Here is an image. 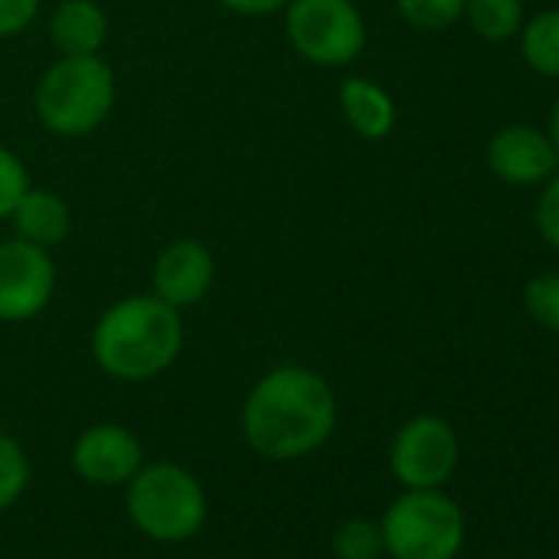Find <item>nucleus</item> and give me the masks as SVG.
<instances>
[{
	"label": "nucleus",
	"instance_id": "1",
	"mask_svg": "<svg viewBox=\"0 0 559 559\" xmlns=\"http://www.w3.org/2000/svg\"><path fill=\"white\" fill-rule=\"evenodd\" d=\"M247 444L270 461H294L323 448L336 428V395L307 366L270 369L240 412Z\"/></svg>",
	"mask_w": 559,
	"mask_h": 559
},
{
	"label": "nucleus",
	"instance_id": "2",
	"mask_svg": "<svg viewBox=\"0 0 559 559\" xmlns=\"http://www.w3.org/2000/svg\"><path fill=\"white\" fill-rule=\"evenodd\" d=\"M185 346L181 310L155 294L112 304L93 326V359L119 382H148L175 366Z\"/></svg>",
	"mask_w": 559,
	"mask_h": 559
},
{
	"label": "nucleus",
	"instance_id": "3",
	"mask_svg": "<svg viewBox=\"0 0 559 559\" xmlns=\"http://www.w3.org/2000/svg\"><path fill=\"white\" fill-rule=\"evenodd\" d=\"M116 106V73L103 57H60L34 90V109L47 132L83 139Z\"/></svg>",
	"mask_w": 559,
	"mask_h": 559
},
{
	"label": "nucleus",
	"instance_id": "4",
	"mask_svg": "<svg viewBox=\"0 0 559 559\" xmlns=\"http://www.w3.org/2000/svg\"><path fill=\"white\" fill-rule=\"evenodd\" d=\"M126 510L145 536L158 543H181L204 526L207 497L194 474L158 461L142 464L126 484Z\"/></svg>",
	"mask_w": 559,
	"mask_h": 559
},
{
	"label": "nucleus",
	"instance_id": "5",
	"mask_svg": "<svg viewBox=\"0 0 559 559\" xmlns=\"http://www.w3.org/2000/svg\"><path fill=\"white\" fill-rule=\"evenodd\" d=\"M382 539L392 559H454L464 546V510L438 490H405L385 510Z\"/></svg>",
	"mask_w": 559,
	"mask_h": 559
},
{
	"label": "nucleus",
	"instance_id": "6",
	"mask_svg": "<svg viewBox=\"0 0 559 559\" xmlns=\"http://www.w3.org/2000/svg\"><path fill=\"white\" fill-rule=\"evenodd\" d=\"M284 24L294 53L323 70L349 67L366 50V21L353 0H290Z\"/></svg>",
	"mask_w": 559,
	"mask_h": 559
},
{
	"label": "nucleus",
	"instance_id": "7",
	"mask_svg": "<svg viewBox=\"0 0 559 559\" xmlns=\"http://www.w3.org/2000/svg\"><path fill=\"white\" fill-rule=\"evenodd\" d=\"M392 474L405 490H438L451 480L461 461V441L451 421L438 415L408 418L392 438Z\"/></svg>",
	"mask_w": 559,
	"mask_h": 559
},
{
	"label": "nucleus",
	"instance_id": "8",
	"mask_svg": "<svg viewBox=\"0 0 559 559\" xmlns=\"http://www.w3.org/2000/svg\"><path fill=\"white\" fill-rule=\"evenodd\" d=\"M57 294V266L50 250L31 240L0 243V323H27L40 317Z\"/></svg>",
	"mask_w": 559,
	"mask_h": 559
},
{
	"label": "nucleus",
	"instance_id": "9",
	"mask_svg": "<svg viewBox=\"0 0 559 559\" xmlns=\"http://www.w3.org/2000/svg\"><path fill=\"white\" fill-rule=\"evenodd\" d=\"M214 276L217 263L211 247L194 237H178L152 263V294L175 310L198 307L211 294Z\"/></svg>",
	"mask_w": 559,
	"mask_h": 559
},
{
	"label": "nucleus",
	"instance_id": "10",
	"mask_svg": "<svg viewBox=\"0 0 559 559\" xmlns=\"http://www.w3.org/2000/svg\"><path fill=\"white\" fill-rule=\"evenodd\" d=\"M487 168L503 185L530 188V185H543L552 171H559V155L546 135V129L516 122V126H503L490 135Z\"/></svg>",
	"mask_w": 559,
	"mask_h": 559
},
{
	"label": "nucleus",
	"instance_id": "11",
	"mask_svg": "<svg viewBox=\"0 0 559 559\" xmlns=\"http://www.w3.org/2000/svg\"><path fill=\"white\" fill-rule=\"evenodd\" d=\"M142 467V444L122 425H93L73 444V471L99 487H119Z\"/></svg>",
	"mask_w": 559,
	"mask_h": 559
},
{
	"label": "nucleus",
	"instance_id": "12",
	"mask_svg": "<svg viewBox=\"0 0 559 559\" xmlns=\"http://www.w3.org/2000/svg\"><path fill=\"white\" fill-rule=\"evenodd\" d=\"M50 40L63 57H99L109 44V14L99 0H60L50 14Z\"/></svg>",
	"mask_w": 559,
	"mask_h": 559
},
{
	"label": "nucleus",
	"instance_id": "13",
	"mask_svg": "<svg viewBox=\"0 0 559 559\" xmlns=\"http://www.w3.org/2000/svg\"><path fill=\"white\" fill-rule=\"evenodd\" d=\"M340 109H343V119L349 122V129L366 142L389 139L399 122L392 93L369 76H349L340 86Z\"/></svg>",
	"mask_w": 559,
	"mask_h": 559
},
{
	"label": "nucleus",
	"instance_id": "14",
	"mask_svg": "<svg viewBox=\"0 0 559 559\" xmlns=\"http://www.w3.org/2000/svg\"><path fill=\"white\" fill-rule=\"evenodd\" d=\"M8 221L14 224L21 240H31V243H37L44 250L60 247L70 237V230H73L70 204L57 191L34 188V185L21 194V201L14 204Z\"/></svg>",
	"mask_w": 559,
	"mask_h": 559
},
{
	"label": "nucleus",
	"instance_id": "15",
	"mask_svg": "<svg viewBox=\"0 0 559 559\" xmlns=\"http://www.w3.org/2000/svg\"><path fill=\"white\" fill-rule=\"evenodd\" d=\"M516 37L523 63L546 80H559V8L539 11L536 17L523 21Z\"/></svg>",
	"mask_w": 559,
	"mask_h": 559
},
{
	"label": "nucleus",
	"instance_id": "16",
	"mask_svg": "<svg viewBox=\"0 0 559 559\" xmlns=\"http://www.w3.org/2000/svg\"><path fill=\"white\" fill-rule=\"evenodd\" d=\"M464 21L487 44H507L523 27V0H467Z\"/></svg>",
	"mask_w": 559,
	"mask_h": 559
},
{
	"label": "nucleus",
	"instance_id": "17",
	"mask_svg": "<svg viewBox=\"0 0 559 559\" xmlns=\"http://www.w3.org/2000/svg\"><path fill=\"white\" fill-rule=\"evenodd\" d=\"M467 0H395L402 21L421 34H441L464 21Z\"/></svg>",
	"mask_w": 559,
	"mask_h": 559
},
{
	"label": "nucleus",
	"instance_id": "18",
	"mask_svg": "<svg viewBox=\"0 0 559 559\" xmlns=\"http://www.w3.org/2000/svg\"><path fill=\"white\" fill-rule=\"evenodd\" d=\"M333 552H336V559H379L385 552L382 523H376L369 516L346 520L333 536Z\"/></svg>",
	"mask_w": 559,
	"mask_h": 559
},
{
	"label": "nucleus",
	"instance_id": "19",
	"mask_svg": "<svg viewBox=\"0 0 559 559\" xmlns=\"http://www.w3.org/2000/svg\"><path fill=\"white\" fill-rule=\"evenodd\" d=\"M523 310L536 326L559 333V273H536L526 280Z\"/></svg>",
	"mask_w": 559,
	"mask_h": 559
},
{
	"label": "nucleus",
	"instance_id": "20",
	"mask_svg": "<svg viewBox=\"0 0 559 559\" xmlns=\"http://www.w3.org/2000/svg\"><path fill=\"white\" fill-rule=\"evenodd\" d=\"M27 484H31L27 451L11 435H0V510L17 503Z\"/></svg>",
	"mask_w": 559,
	"mask_h": 559
},
{
	"label": "nucleus",
	"instance_id": "21",
	"mask_svg": "<svg viewBox=\"0 0 559 559\" xmlns=\"http://www.w3.org/2000/svg\"><path fill=\"white\" fill-rule=\"evenodd\" d=\"M31 188V175L27 165L21 162L17 152L0 145V221L11 217L14 204L21 201V194Z\"/></svg>",
	"mask_w": 559,
	"mask_h": 559
},
{
	"label": "nucleus",
	"instance_id": "22",
	"mask_svg": "<svg viewBox=\"0 0 559 559\" xmlns=\"http://www.w3.org/2000/svg\"><path fill=\"white\" fill-rule=\"evenodd\" d=\"M533 221H536L539 237L552 250H559V171H552L543 181L539 198H536V207H533Z\"/></svg>",
	"mask_w": 559,
	"mask_h": 559
},
{
	"label": "nucleus",
	"instance_id": "23",
	"mask_svg": "<svg viewBox=\"0 0 559 559\" xmlns=\"http://www.w3.org/2000/svg\"><path fill=\"white\" fill-rule=\"evenodd\" d=\"M44 0H0V40L21 37L40 14Z\"/></svg>",
	"mask_w": 559,
	"mask_h": 559
},
{
	"label": "nucleus",
	"instance_id": "24",
	"mask_svg": "<svg viewBox=\"0 0 559 559\" xmlns=\"http://www.w3.org/2000/svg\"><path fill=\"white\" fill-rule=\"evenodd\" d=\"M217 4L240 17H270V14H284L290 0H217Z\"/></svg>",
	"mask_w": 559,
	"mask_h": 559
},
{
	"label": "nucleus",
	"instance_id": "25",
	"mask_svg": "<svg viewBox=\"0 0 559 559\" xmlns=\"http://www.w3.org/2000/svg\"><path fill=\"white\" fill-rule=\"evenodd\" d=\"M546 135H549V142H552V148H556V155H559V96H556V103H552V109H549Z\"/></svg>",
	"mask_w": 559,
	"mask_h": 559
}]
</instances>
